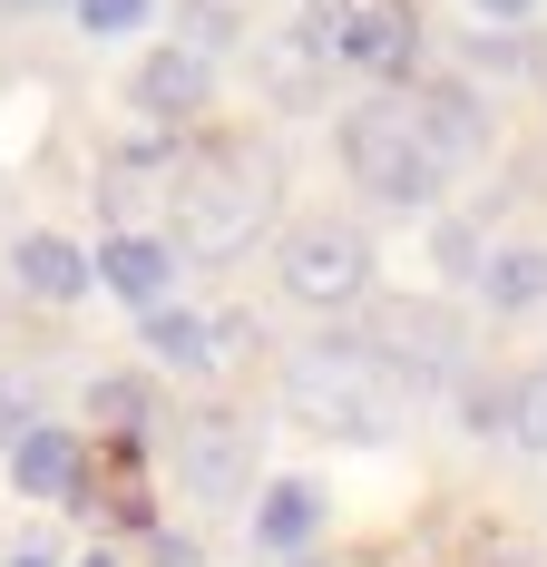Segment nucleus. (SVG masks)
Returning <instances> with one entry per match:
<instances>
[{"instance_id":"obj_13","label":"nucleus","mask_w":547,"mask_h":567,"mask_svg":"<svg viewBox=\"0 0 547 567\" xmlns=\"http://www.w3.org/2000/svg\"><path fill=\"white\" fill-rule=\"evenodd\" d=\"M411 109H421V137H431V157L450 176L479 157V109H469V99H411Z\"/></svg>"},{"instance_id":"obj_1","label":"nucleus","mask_w":547,"mask_h":567,"mask_svg":"<svg viewBox=\"0 0 547 567\" xmlns=\"http://www.w3.org/2000/svg\"><path fill=\"white\" fill-rule=\"evenodd\" d=\"M283 411L303 431L342 441V451H372V441H391L411 421V392H401V362L382 342H313L283 372Z\"/></svg>"},{"instance_id":"obj_19","label":"nucleus","mask_w":547,"mask_h":567,"mask_svg":"<svg viewBox=\"0 0 547 567\" xmlns=\"http://www.w3.org/2000/svg\"><path fill=\"white\" fill-rule=\"evenodd\" d=\"M10 567H50V558H40V548H20V558H10Z\"/></svg>"},{"instance_id":"obj_9","label":"nucleus","mask_w":547,"mask_h":567,"mask_svg":"<svg viewBox=\"0 0 547 567\" xmlns=\"http://www.w3.org/2000/svg\"><path fill=\"white\" fill-rule=\"evenodd\" d=\"M313 528H323V499H313L303 480H274L265 509H255V538H265L274 558H303V548H313Z\"/></svg>"},{"instance_id":"obj_17","label":"nucleus","mask_w":547,"mask_h":567,"mask_svg":"<svg viewBox=\"0 0 547 567\" xmlns=\"http://www.w3.org/2000/svg\"><path fill=\"white\" fill-rule=\"evenodd\" d=\"M469 10H479V20H528L538 0H469Z\"/></svg>"},{"instance_id":"obj_10","label":"nucleus","mask_w":547,"mask_h":567,"mask_svg":"<svg viewBox=\"0 0 547 567\" xmlns=\"http://www.w3.org/2000/svg\"><path fill=\"white\" fill-rule=\"evenodd\" d=\"M10 480H20L30 499H59V489L79 480V441H69V431H30V441L10 451Z\"/></svg>"},{"instance_id":"obj_2","label":"nucleus","mask_w":547,"mask_h":567,"mask_svg":"<svg viewBox=\"0 0 547 567\" xmlns=\"http://www.w3.org/2000/svg\"><path fill=\"white\" fill-rule=\"evenodd\" d=\"M342 167L362 176L382 206H431L440 186H450V167L431 157V137H421V109L411 99H372V109H352L342 117Z\"/></svg>"},{"instance_id":"obj_6","label":"nucleus","mask_w":547,"mask_h":567,"mask_svg":"<svg viewBox=\"0 0 547 567\" xmlns=\"http://www.w3.org/2000/svg\"><path fill=\"white\" fill-rule=\"evenodd\" d=\"M176 480H186V499H206V509H225L235 489H245V431L235 421H186L176 431Z\"/></svg>"},{"instance_id":"obj_18","label":"nucleus","mask_w":547,"mask_h":567,"mask_svg":"<svg viewBox=\"0 0 547 567\" xmlns=\"http://www.w3.org/2000/svg\"><path fill=\"white\" fill-rule=\"evenodd\" d=\"M30 431H20V401H0V451H20Z\"/></svg>"},{"instance_id":"obj_3","label":"nucleus","mask_w":547,"mask_h":567,"mask_svg":"<svg viewBox=\"0 0 547 567\" xmlns=\"http://www.w3.org/2000/svg\"><path fill=\"white\" fill-rule=\"evenodd\" d=\"M255 216H265V176L245 157H196L176 176V245L186 255H235L255 235Z\"/></svg>"},{"instance_id":"obj_11","label":"nucleus","mask_w":547,"mask_h":567,"mask_svg":"<svg viewBox=\"0 0 547 567\" xmlns=\"http://www.w3.org/2000/svg\"><path fill=\"white\" fill-rule=\"evenodd\" d=\"M498 313H538L547 303V245H518V255H489V275H479Z\"/></svg>"},{"instance_id":"obj_15","label":"nucleus","mask_w":547,"mask_h":567,"mask_svg":"<svg viewBox=\"0 0 547 567\" xmlns=\"http://www.w3.org/2000/svg\"><path fill=\"white\" fill-rule=\"evenodd\" d=\"M508 431H518V451H547V362L518 382V411H508Z\"/></svg>"},{"instance_id":"obj_20","label":"nucleus","mask_w":547,"mask_h":567,"mask_svg":"<svg viewBox=\"0 0 547 567\" xmlns=\"http://www.w3.org/2000/svg\"><path fill=\"white\" fill-rule=\"evenodd\" d=\"M89 567H109V558H89Z\"/></svg>"},{"instance_id":"obj_8","label":"nucleus","mask_w":547,"mask_h":567,"mask_svg":"<svg viewBox=\"0 0 547 567\" xmlns=\"http://www.w3.org/2000/svg\"><path fill=\"white\" fill-rule=\"evenodd\" d=\"M166 245H147V235H109L99 245V284H109L117 303H137V313H166Z\"/></svg>"},{"instance_id":"obj_5","label":"nucleus","mask_w":547,"mask_h":567,"mask_svg":"<svg viewBox=\"0 0 547 567\" xmlns=\"http://www.w3.org/2000/svg\"><path fill=\"white\" fill-rule=\"evenodd\" d=\"M283 293L303 303V313H352L362 293H372V245L352 226H303L293 245H283Z\"/></svg>"},{"instance_id":"obj_16","label":"nucleus","mask_w":547,"mask_h":567,"mask_svg":"<svg viewBox=\"0 0 547 567\" xmlns=\"http://www.w3.org/2000/svg\"><path fill=\"white\" fill-rule=\"evenodd\" d=\"M79 10V30H137L147 20V0H69Z\"/></svg>"},{"instance_id":"obj_12","label":"nucleus","mask_w":547,"mask_h":567,"mask_svg":"<svg viewBox=\"0 0 547 567\" xmlns=\"http://www.w3.org/2000/svg\"><path fill=\"white\" fill-rule=\"evenodd\" d=\"M196 99H206V59L196 50H157L147 59V69H137V109H196Z\"/></svg>"},{"instance_id":"obj_4","label":"nucleus","mask_w":547,"mask_h":567,"mask_svg":"<svg viewBox=\"0 0 547 567\" xmlns=\"http://www.w3.org/2000/svg\"><path fill=\"white\" fill-rule=\"evenodd\" d=\"M303 40H313V50H332L342 69L401 79V69H411V50H421V20H411V0H313Z\"/></svg>"},{"instance_id":"obj_14","label":"nucleus","mask_w":547,"mask_h":567,"mask_svg":"<svg viewBox=\"0 0 547 567\" xmlns=\"http://www.w3.org/2000/svg\"><path fill=\"white\" fill-rule=\"evenodd\" d=\"M147 352L176 362V372H206V362H216V333H206L196 313H147Z\"/></svg>"},{"instance_id":"obj_7","label":"nucleus","mask_w":547,"mask_h":567,"mask_svg":"<svg viewBox=\"0 0 547 567\" xmlns=\"http://www.w3.org/2000/svg\"><path fill=\"white\" fill-rule=\"evenodd\" d=\"M89 275H99V265H89L69 235H20V245H10V284H20V293H40V303H79Z\"/></svg>"}]
</instances>
